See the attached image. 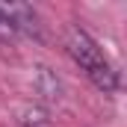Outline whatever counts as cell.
I'll list each match as a JSON object with an SVG mask.
<instances>
[{"mask_svg":"<svg viewBox=\"0 0 127 127\" xmlns=\"http://www.w3.org/2000/svg\"><path fill=\"white\" fill-rule=\"evenodd\" d=\"M65 50L74 62L80 65V71H86V77L95 83L100 92H115L118 89V71L112 68V62L103 56V50L97 47V41L86 30H68L65 38Z\"/></svg>","mask_w":127,"mask_h":127,"instance_id":"6da1fadb","label":"cell"},{"mask_svg":"<svg viewBox=\"0 0 127 127\" xmlns=\"http://www.w3.org/2000/svg\"><path fill=\"white\" fill-rule=\"evenodd\" d=\"M0 32H12V30H9V24L3 21V15H0Z\"/></svg>","mask_w":127,"mask_h":127,"instance_id":"7a4b0ae2","label":"cell"}]
</instances>
